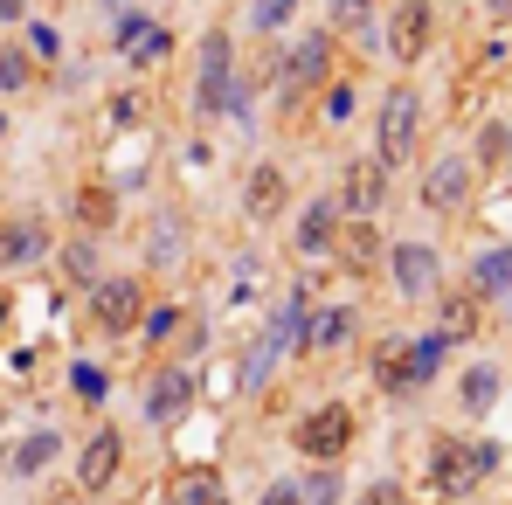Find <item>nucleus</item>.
Segmentation results:
<instances>
[{
  "label": "nucleus",
  "instance_id": "nucleus-1",
  "mask_svg": "<svg viewBox=\"0 0 512 505\" xmlns=\"http://www.w3.org/2000/svg\"><path fill=\"white\" fill-rule=\"evenodd\" d=\"M443 360H450V339L436 333H416V339H388V353L374 360V381L395 395V402H409V395H423L429 381L443 374Z\"/></svg>",
  "mask_w": 512,
  "mask_h": 505
},
{
  "label": "nucleus",
  "instance_id": "nucleus-2",
  "mask_svg": "<svg viewBox=\"0 0 512 505\" xmlns=\"http://www.w3.org/2000/svg\"><path fill=\"white\" fill-rule=\"evenodd\" d=\"M423 146V90L416 84H395L374 111V160L381 167H409Z\"/></svg>",
  "mask_w": 512,
  "mask_h": 505
},
{
  "label": "nucleus",
  "instance_id": "nucleus-3",
  "mask_svg": "<svg viewBox=\"0 0 512 505\" xmlns=\"http://www.w3.org/2000/svg\"><path fill=\"white\" fill-rule=\"evenodd\" d=\"M236 42H229V28H208L201 35V49H194V111L215 125L222 111H229V90H236Z\"/></svg>",
  "mask_w": 512,
  "mask_h": 505
},
{
  "label": "nucleus",
  "instance_id": "nucleus-4",
  "mask_svg": "<svg viewBox=\"0 0 512 505\" xmlns=\"http://www.w3.org/2000/svg\"><path fill=\"white\" fill-rule=\"evenodd\" d=\"M381 263H388V284H395V298H402V305H429V298L443 291V256H436V243H423V236L388 243Z\"/></svg>",
  "mask_w": 512,
  "mask_h": 505
},
{
  "label": "nucleus",
  "instance_id": "nucleus-5",
  "mask_svg": "<svg viewBox=\"0 0 512 505\" xmlns=\"http://www.w3.org/2000/svg\"><path fill=\"white\" fill-rule=\"evenodd\" d=\"M499 457H506V450H499L492 436H478V443H457V436H443V443L429 450V478H436V485L457 499V492L485 485V478L499 471Z\"/></svg>",
  "mask_w": 512,
  "mask_h": 505
},
{
  "label": "nucleus",
  "instance_id": "nucleus-6",
  "mask_svg": "<svg viewBox=\"0 0 512 505\" xmlns=\"http://www.w3.org/2000/svg\"><path fill=\"white\" fill-rule=\"evenodd\" d=\"M326 77H333V35L326 28H305L298 42H291V56L277 63V77H270V90L291 104L298 90H326Z\"/></svg>",
  "mask_w": 512,
  "mask_h": 505
},
{
  "label": "nucleus",
  "instance_id": "nucleus-7",
  "mask_svg": "<svg viewBox=\"0 0 512 505\" xmlns=\"http://www.w3.org/2000/svg\"><path fill=\"white\" fill-rule=\"evenodd\" d=\"M388 180H395V167H381L374 153H360V160L340 173V187H333V194H340V215L346 222H374V215L388 208Z\"/></svg>",
  "mask_w": 512,
  "mask_h": 505
},
{
  "label": "nucleus",
  "instance_id": "nucleus-8",
  "mask_svg": "<svg viewBox=\"0 0 512 505\" xmlns=\"http://www.w3.org/2000/svg\"><path fill=\"white\" fill-rule=\"evenodd\" d=\"M291 443H298V457H312V464H333L346 443H353V409H346V402H319L312 416L291 429Z\"/></svg>",
  "mask_w": 512,
  "mask_h": 505
},
{
  "label": "nucleus",
  "instance_id": "nucleus-9",
  "mask_svg": "<svg viewBox=\"0 0 512 505\" xmlns=\"http://www.w3.org/2000/svg\"><path fill=\"white\" fill-rule=\"evenodd\" d=\"M90 319H97L104 333H132V326L146 319V284H139V277H97V284H90Z\"/></svg>",
  "mask_w": 512,
  "mask_h": 505
},
{
  "label": "nucleus",
  "instance_id": "nucleus-10",
  "mask_svg": "<svg viewBox=\"0 0 512 505\" xmlns=\"http://www.w3.org/2000/svg\"><path fill=\"white\" fill-rule=\"evenodd\" d=\"M340 194H319V201H305L298 208V229H291V250L305 256V263H319V256H340Z\"/></svg>",
  "mask_w": 512,
  "mask_h": 505
},
{
  "label": "nucleus",
  "instance_id": "nucleus-11",
  "mask_svg": "<svg viewBox=\"0 0 512 505\" xmlns=\"http://www.w3.org/2000/svg\"><path fill=\"white\" fill-rule=\"evenodd\" d=\"M429 35H436V7L429 0H395V21H388V56L409 70V63H423V49H429Z\"/></svg>",
  "mask_w": 512,
  "mask_h": 505
},
{
  "label": "nucleus",
  "instance_id": "nucleus-12",
  "mask_svg": "<svg viewBox=\"0 0 512 505\" xmlns=\"http://www.w3.org/2000/svg\"><path fill=\"white\" fill-rule=\"evenodd\" d=\"M464 201H471V153H436L423 167V208L450 215V208H464Z\"/></svg>",
  "mask_w": 512,
  "mask_h": 505
},
{
  "label": "nucleus",
  "instance_id": "nucleus-13",
  "mask_svg": "<svg viewBox=\"0 0 512 505\" xmlns=\"http://www.w3.org/2000/svg\"><path fill=\"white\" fill-rule=\"evenodd\" d=\"M139 409H146L153 429H173V422L194 409V367H160V374L146 381V402H139Z\"/></svg>",
  "mask_w": 512,
  "mask_h": 505
},
{
  "label": "nucleus",
  "instance_id": "nucleus-14",
  "mask_svg": "<svg viewBox=\"0 0 512 505\" xmlns=\"http://www.w3.org/2000/svg\"><path fill=\"white\" fill-rule=\"evenodd\" d=\"M353 333H360V312H353V305H319V298H312L305 333H298V353H340V346H353Z\"/></svg>",
  "mask_w": 512,
  "mask_h": 505
},
{
  "label": "nucleus",
  "instance_id": "nucleus-15",
  "mask_svg": "<svg viewBox=\"0 0 512 505\" xmlns=\"http://www.w3.org/2000/svg\"><path fill=\"white\" fill-rule=\"evenodd\" d=\"M284 201H291V173L277 167V160H256V167L243 173V215H250V222H277Z\"/></svg>",
  "mask_w": 512,
  "mask_h": 505
},
{
  "label": "nucleus",
  "instance_id": "nucleus-16",
  "mask_svg": "<svg viewBox=\"0 0 512 505\" xmlns=\"http://www.w3.org/2000/svg\"><path fill=\"white\" fill-rule=\"evenodd\" d=\"M506 402V367L499 360H471L464 374H457V409L464 416H492Z\"/></svg>",
  "mask_w": 512,
  "mask_h": 505
},
{
  "label": "nucleus",
  "instance_id": "nucleus-17",
  "mask_svg": "<svg viewBox=\"0 0 512 505\" xmlns=\"http://www.w3.org/2000/svg\"><path fill=\"white\" fill-rule=\"evenodd\" d=\"M49 250H56L49 222H35V215H21V222H0V270H28V263H42Z\"/></svg>",
  "mask_w": 512,
  "mask_h": 505
},
{
  "label": "nucleus",
  "instance_id": "nucleus-18",
  "mask_svg": "<svg viewBox=\"0 0 512 505\" xmlns=\"http://www.w3.org/2000/svg\"><path fill=\"white\" fill-rule=\"evenodd\" d=\"M118 464H125V436L104 422V429L84 443V457H77V485H84V492H104V485L118 478Z\"/></svg>",
  "mask_w": 512,
  "mask_h": 505
},
{
  "label": "nucleus",
  "instance_id": "nucleus-19",
  "mask_svg": "<svg viewBox=\"0 0 512 505\" xmlns=\"http://www.w3.org/2000/svg\"><path fill=\"white\" fill-rule=\"evenodd\" d=\"M429 305H436V333L450 339V346L478 339V319H485V298L478 291H436Z\"/></svg>",
  "mask_w": 512,
  "mask_h": 505
},
{
  "label": "nucleus",
  "instance_id": "nucleus-20",
  "mask_svg": "<svg viewBox=\"0 0 512 505\" xmlns=\"http://www.w3.org/2000/svg\"><path fill=\"white\" fill-rule=\"evenodd\" d=\"M464 291H478L485 305L512 298V243H492V250L471 256V277H464Z\"/></svg>",
  "mask_w": 512,
  "mask_h": 505
},
{
  "label": "nucleus",
  "instance_id": "nucleus-21",
  "mask_svg": "<svg viewBox=\"0 0 512 505\" xmlns=\"http://www.w3.org/2000/svg\"><path fill=\"white\" fill-rule=\"evenodd\" d=\"M305 312H312V284H284V298H277V312H270V326H263V333L291 353L298 333H305Z\"/></svg>",
  "mask_w": 512,
  "mask_h": 505
},
{
  "label": "nucleus",
  "instance_id": "nucleus-22",
  "mask_svg": "<svg viewBox=\"0 0 512 505\" xmlns=\"http://www.w3.org/2000/svg\"><path fill=\"white\" fill-rule=\"evenodd\" d=\"M277 360H284V346H277L270 333H256V339H250V353H243V374H236V388H243V395H263V381L277 374Z\"/></svg>",
  "mask_w": 512,
  "mask_h": 505
},
{
  "label": "nucleus",
  "instance_id": "nucleus-23",
  "mask_svg": "<svg viewBox=\"0 0 512 505\" xmlns=\"http://www.w3.org/2000/svg\"><path fill=\"white\" fill-rule=\"evenodd\" d=\"M56 457H63V436H56V429H35V436L14 450V478H42Z\"/></svg>",
  "mask_w": 512,
  "mask_h": 505
},
{
  "label": "nucleus",
  "instance_id": "nucleus-24",
  "mask_svg": "<svg viewBox=\"0 0 512 505\" xmlns=\"http://www.w3.org/2000/svg\"><path fill=\"white\" fill-rule=\"evenodd\" d=\"M298 7H305V0H250V7H243V28H250V35H284V28L298 21Z\"/></svg>",
  "mask_w": 512,
  "mask_h": 505
},
{
  "label": "nucleus",
  "instance_id": "nucleus-25",
  "mask_svg": "<svg viewBox=\"0 0 512 505\" xmlns=\"http://www.w3.org/2000/svg\"><path fill=\"white\" fill-rule=\"evenodd\" d=\"M180 250H187V222H180V215H153L146 256H153V263H180Z\"/></svg>",
  "mask_w": 512,
  "mask_h": 505
},
{
  "label": "nucleus",
  "instance_id": "nucleus-26",
  "mask_svg": "<svg viewBox=\"0 0 512 505\" xmlns=\"http://www.w3.org/2000/svg\"><path fill=\"white\" fill-rule=\"evenodd\" d=\"M167 492H173V505H222V478L215 471H180Z\"/></svg>",
  "mask_w": 512,
  "mask_h": 505
},
{
  "label": "nucleus",
  "instance_id": "nucleus-27",
  "mask_svg": "<svg viewBox=\"0 0 512 505\" xmlns=\"http://www.w3.org/2000/svg\"><path fill=\"white\" fill-rule=\"evenodd\" d=\"M333 28L353 35V42H381L374 35V0H333Z\"/></svg>",
  "mask_w": 512,
  "mask_h": 505
},
{
  "label": "nucleus",
  "instance_id": "nucleus-28",
  "mask_svg": "<svg viewBox=\"0 0 512 505\" xmlns=\"http://www.w3.org/2000/svg\"><path fill=\"white\" fill-rule=\"evenodd\" d=\"M340 492H346V478H340V464H319L305 485H298V499L305 505H340Z\"/></svg>",
  "mask_w": 512,
  "mask_h": 505
},
{
  "label": "nucleus",
  "instance_id": "nucleus-29",
  "mask_svg": "<svg viewBox=\"0 0 512 505\" xmlns=\"http://www.w3.org/2000/svg\"><path fill=\"white\" fill-rule=\"evenodd\" d=\"M28 84H35V56L7 42V49H0V90H28Z\"/></svg>",
  "mask_w": 512,
  "mask_h": 505
},
{
  "label": "nucleus",
  "instance_id": "nucleus-30",
  "mask_svg": "<svg viewBox=\"0 0 512 505\" xmlns=\"http://www.w3.org/2000/svg\"><path fill=\"white\" fill-rule=\"evenodd\" d=\"M63 263H70V277L77 284H97V236H77V243H63Z\"/></svg>",
  "mask_w": 512,
  "mask_h": 505
},
{
  "label": "nucleus",
  "instance_id": "nucleus-31",
  "mask_svg": "<svg viewBox=\"0 0 512 505\" xmlns=\"http://www.w3.org/2000/svg\"><path fill=\"white\" fill-rule=\"evenodd\" d=\"M139 326H146V339L160 346V339H173V333H180V326H187V312H180V305H153V312H146Z\"/></svg>",
  "mask_w": 512,
  "mask_h": 505
},
{
  "label": "nucleus",
  "instance_id": "nucleus-32",
  "mask_svg": "<svg viewBox=\"0 0 512 505\" xmlns=\"http://www.w3.org/2000/svg\"><path fill=\"white\" fill-rule=\"evenodd\" d=\"M28 56H35V63H56V56H63V35H56L49 21H28Z\"/></svg>",
  "mask_w": 512,
  "mask_h": 505
},
{
  "label": "nucleus",
  "instance_id": "nucleus-33",
  "mask_svg": "<svg viewBox=\"0 0 512 505\" xmlns=\"http://www.w3.org/2000/svg\"><path fill=\"white\" fill-rule=\"evenodd\" d=\"M173 42L167 35H160V28H146V35H139V42H132V70H146V63H160V56H167Z\"/></svg>",
  "mask_w": 512,
  "mask_h": 505
},
{
  "label": "nucleus",
  "instance_id": "nucleus-34",
  "mask_svg": "<svg viewBox=\"0 0 512 505\" xmlns=\"http://www.w3.org/2000/svg\"><path fill=\"white\" fill-rule=\"evenodd\" d=\"M353 505H409V492L395 485V478H374V485H360V499Z\"/></svg>",
  "mask_w": 512,
  "mask_h": 505
},
{
  "label": "nucleus",
  "instance_id": "nucleus-35",
  "mask_svg": "<svg viewBox=\"0 0 512 505\" xmlns=\"http://www.w3.org/2000/svg\"><path fill=\"white\" fill-rule=\"evenodd\" d=\"M506 139H512L506 118H499V125H485V132H478V160H506Z\"/></svg>",
  "mask_w": 512,
  "mask_h": 505
},
{
  "label": "nucleus",
  "instance_id": "nucleus-36",
  "mask_svg": "<svg viewBox=\"0 0 512 505\" xmlns=\"http://www.w3.org/2000/svg\"><path fill=\"white\" fill-rule=\"evenodd\" d=\"M146 28H153V14H118V28H111V42H118V49H132V42H139Z\"/></svg>",
  "mask_w": 512,
  "mask_h": 505
},
{
  "label": "nucleus",
  "instance_id": "nucleus-37",
  "mask_svg": "<svg viewBox=\"0 0 512 505\" xmlns=\"http://www.w3.org/2000/svg\"><path fill=\"white\" fill-rule=\"evenodd\" d=\"M326 118H333V125L353 118V84H326Z\"/></svg>",
  "mask_w": 512,
  "mask_h": 505
},
{
  "label": "nucleus",
  "instance_id": "nucleus-38",
  "mask_svg": "<svg viewBox=\"0 0 512 505\" xmlns=\"http://www.w3.org/2000/svg\"><path fill=\"white\" fill-rule=\"evenodd\" d=\"M256 505H305V499H298V485H291V478H277V485H270Z\"/></svg>",
  "mask_w": 512,
  "mask_h": 505
},
{
  "label": "nucleus",
  "instance_id": "nucleus-39",
  "mask_svg": "<svg viewBox=\"0 0 512 505\" xmlns=\"http://www.w3.org/2000/svg\"><path fill=\"white\" fill-rule=\"evenodd\" d=\"M70 381H77V388H84L90 402H97V395H104V374H97V367H77V374H70Z\"/></svg>",
  "mask_w": 512,
  "mask_h": 505
},
{
  "label": "nucleus",
  "instance_id": "nucleus-40",
  "mask_svg": "<svg viewBox=\"0 0 512 505\" xmlns=\"http://www.w3.org/2000/svg\"><path fill=\"white\" fill-rule=\"evenodd\" d=\"M14 21H28V0H0V28H14Z\"/></svg>",
  "mask_w": 512,
  "mask_h": 505
},
{
  "label": "nucleus",
  "instance_id": "nucleus-41",
  "mask_svg": "<svg viewBox=\"0 0 512 505\" xmlns=\"http://www.w3.org/2000/svg\"><path fill=\"white\" fill-rule=\"evenodd\" d=\"M485 14H492L499 28H512V0H485Z\"/></svg>",
  "mask_w": 512,
  "mask_h": 505
},
{
  "label": "nucleus",
  "instance_id": "nucleus-42",
  "mask_svg": "<svg viewBox=\"0 0 512 505\" xmlns=\"http://www.w3.org/2000/svg\"><path fill=\"white\" fill-rule=\"evenodd\" d=\"M506 167H512V139H506Z\"/></svg>",
  "mask_w": 512,
  "mask_h": 505
}]
</instances>
